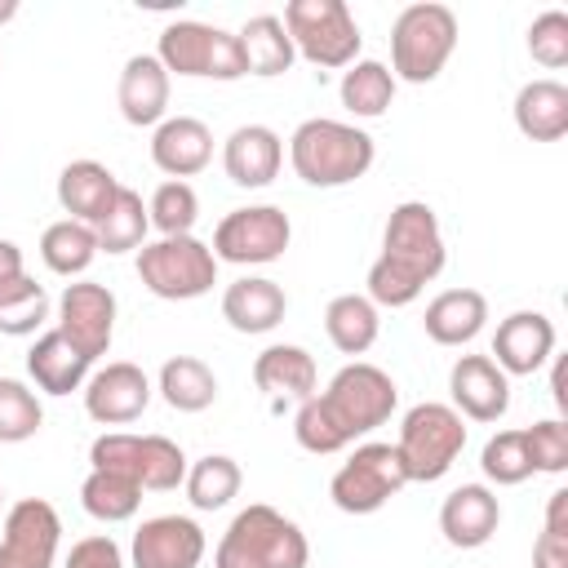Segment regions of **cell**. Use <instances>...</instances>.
Segmentation results:
<instances>
[{
  "mask_svg": "<svg viewBox=\"0 0 568 568\" xmlns=\"http://www.w3.org/2000/svg\"><path fill=\"white\" fill-rule=\"evenodd\" d=\"M399 404V386L386 368L368 364V359H351L342 364L324 390H315L311 399L297 404V417H293V439L315 453V457H328V453H342L351 448L359 435L377 430L390 422Z\"/></svg>",
  "mask_w": 568,
  "mask_h": 568,
  "instance_id": "1",
  "label": "cell"
},
{
  "mask_svg": "<svg viewBox=\"0 0 568 568\" xmlns=\"http://www.w3.org/2000/svg\"><path fill=\"white\" fill-rule=\"evenodd\" d=\"M448 262V248H444V231H439V217L426 200H399L386 217V231H382V253L377 262L368 266V288L364 297L382 311H399V306H413L430 280H439Z\"/></svg>",
  "mask_w": 568,
  "mask_h": 568,
  "instance_id": "2",
  "label": "cell"
},
{
  "mask_svg": "<svg viewBox=\"0 0 568 568\" xmlns=\"http://www.w3.org/2000/svg\"><path fill=\"white\" fill-rule=\"evenodd\" d=\"M377 160V142L373 133H364L359 124L346 120H302L288 138V164L306 186L333 191V186H351L359 182Z\"/></svg>",
  "mask_w": 568,
  "mask_h": 568,
  "instance_id": "3",
  "label": "cell"
},
{
  "mask_svg": "<svg viewBox=\"0 0 568 568\" xmlns=\"http://www.w3.org/2000/svg\"><path fill=\"white\" fill-rule=\"evenodd\" d=\"M306 564H311L306 532L266 501L244 506L226 524L213 550V568H306Z\"/></svg>",
  "mask_w": 568,
  "mask_h": 568,
  "instance_id": "4",
  "label": "cell"
},
{
  "mask_svg": "<svg viewBox=\"0 0 568 568\" xmlns=\"http://www.w3.org/2000/svg\"><path fill=\"white\" fill-rule=\"evenodd\" d=\"M457 49V13L435 0L404 4L390 22V75L395 84H430Z\"/></svg>",
  "mask_w": 568,
  "mask_h": 568,
  "instance_id": "5",
  "label": "cell"
},
{
  "mask_svg": "<svg viewBox=\"0 0 568 568\" xmlns=\"http://www.w3.org/2000/svg\"><path fill=\"white\" fill-rule=\"evenodd\" d=\"M280 22L293 40V53L320 71H346L359 58L364 36L346 0H288Z\"/></svg>",
  "mask_w": 568,
  "mask_h": 568,
  "instance_id": "6",
  "label": "cell"
},
{
  "mask_svg": "<svg viewBox=\"0 0 568 568\" xmlns=\"http://www.w3.org/2000/svg\"><path fill=\"white\" fill-rule=\"evenodd\" d=\"M395 448H399V462L408 470V484H435L453 470V462L466 448V417L453 404H439V399L413 404L399 417Z\"/></svg>",
  "mask_w": 568,
  "mask_h": 568,
  "instance_id": "7",
  "label": "cell"
},
{
  "mask_svg": "<svg viewBox=\"0 0 568 568\" xmlns=\"http://www.w3.org/2000/svg\"><path fill=\"white\" fill-rule=\"evenodd\" d=\"M138 280L160 302H191L217 284V257L195 235H160L138 248Z\"/></svg>",
  "mask_w": 568,
  "mask_h": 568,
  "instance_id": "8",
  "label": "cell"
},
{
  "mask_svg": "<svg viewBox=\"0 0 568 568\" xmlns=\"http://www.w3.org/2000/svg\"><path fill=\"white\" fill-rule=\"evenodd\" d=\"M155 58L169 75H186V80H240V75H248L240 36L209 27V22H195V18L169 22L160 31Z\"/></svg>",
  "mask_w": 568,
  "mask_h": 568,
  "instance_id": "9",
  "label": "cell"
},
{
  "mask_svg": "<svg viewBox=\"0 0 568 568\" xmlns=\"http://www.w3.org/2000/svg\"><path fill=\"white\" fill-rule=\"evenodd\" d=\"M404 484H408V470L399 462V448L382 444V439H368V444H355V453L333 470L328 497L342 515H373Z\"/></svg>",
  "mask_w": 568,
  "mask_h": 568,
  "instance_id": "10",
  "label": "cell"
},
{
  "mask_svg": "<svg viewBox=\"0 0 568 568\" xmlns=\"http://www.w3.org/2000/svg\"><path fill=\"white\" fill-rule=\"evenodd\" d=\"M288 240H293V222L280 204H244L213 226L209 248L217 262H231V266H266L284 257Z\"/></svg>",
  "mask_w": 568,
  "mask_h": 568,
  "instance_id": "11",
  "label": "cell"
},
{
  "mask_svg": "<svg viewBox=\"0 0 568 568\" xmlns=\"http://www.w3.org/2000/svg\"><path fill=\"white\" fill-rule=\"evenodd\" d=\"M115 293L98 280H75L62 288L58 297V333L84 355V359H98L111 351V337H115Z\"/></svg>",
  "mask_w": 568,
  "mask_h": 568,
  "instance_id": "12",
  "label": "cell"
},
{
  "mask_svg": "<svg viewBox=\"0 0 568 568\" xmlns=\"http://www.w3.org/2000/svg\"><path fill=\"white\" fill-rule=\"evenodd\" d=\"M62 541V519L44 497H22L4 510L0 568H53Z\"/></svg>",
  "mask_w": 568,
  "mask_h": 568,
  "instance_id": "13",
  "label": "cell"
},
{
  "mask_svg": "<svg viewBox=\"0 0 568 568\" xmlns=\"http://www.w3.org/2000/svg\"><path fill=\"white\" fill-rule=\"evenodd\" d=\"M204 550L209 537L191 515H151L129 541V568H200Z\"/></svg>",
  "mask_w": 568,
  "mask_h": 568,
  "instance_id": "14",
  "label": "cell"
},
{
  "mask_svg": "<svg viewBox=\"0 0 568 568\" xmlns=\"http://www.w3.org/2000/svg\"><path fill=\"white\" fill-rule=\"evenodd\" d=\"M80 395H84V413L98 426H129V422H138L146 413L155 386H151V377L138 364L111 359L98 373H89V382H84Z\"/></svg>",
  "mask_w": 568,
  "mask_h": 568,
  "instance_id": "15",
  "label": "cell"
},
{
  "mask_svg": "<svg viewBox=\"0 0 568 568\" xmlns=\"http://www.w3.org/2000/svg\"><path fill=\"white\" fill-rule=\"evenodd\" d=\"M555 355V324L541 311H510L493 333V364L506 377H532Z\"/></svg>",
  "mask_w": 568,
  "mask_h": 568,
  "instance_id": "16",
  "label": "cell"
},
{
  "mask_svg": "<svg viewBox=\"0 0 568 568\" xmlns=\"http://www.w3.org/2000/svg\"><path fill=\"white\" fill-rule=\"evenodd\" d=\"M448 395L466 422H501L510 408V377L488 355H457L448 368Z\"/></svg>",
  "mask_w": 568,
  "mask_h": 568,
  "instance_id": "17",
  "label": "cell"
},
{
  "mask_svg": "<svg viewBox=\"0 0 568 568\" xmlns=\"http://www.w3.org/2000/svg\"><path fill=\"white\" fill-rule=\"evenodd\" d=\"M213 160V129L195 115H164L151 133V164L173 178L186 182L195 173H204Z\"/></svg>",
  "mask_w": 568,
  "mask_h": 568,
  "instance_id": "18",
  "label": "cell"
},
{
  "mask_svg": "<svg viewBox=\"0 0 568 568\" xmlns=\"http://www.w3.org/2000/svg\"><path fill=\"white\" fill-rule=\"evenodd\" d=\"M280 164H284V138L271 124H240L222 142V169L244 191L271 186L280 178Z\"/></svg>",
  "mask_w": 568,
  "mask_h": 568,
  "instance_id": "19",
  "label": "cell"
},
{
  "mask_svg": "<svg viewBox=\"0 0 568 568\" xmlns=\"http://www.w3.org/2000/svg\"><path fill=\"white\" fill-rule=\"evenodd\" d=\"M497 524H501V501H497V493L488 484H462L439 506V532L457 550L488 546L493 532H497Z\"/></svg>",
  "mask_w": 568,
  "mask_h": 568,
  "instance_id": "20",
  "label": "cell"
},
{
  "mask_svg": "<svg viewBox=\"0 0 568 568\" xmlns=\"http://www.w3.org/2000/svg\"><path fill=\"white\" fill-rule=\"evenodd\" d=\"M169 80L173 75L160 67L155 53H133L120 71V84H115L120 115L133 129H155L169 115Z\"/></svg>",
  "mask_w": 568,
  "mask_h": 568,
  "instance_id": "21",
  "label": "cell"
},
{
  "mask_svg": "<svg viewBox=\"0 0 568 568\" xmlns=\"http://www.w3.org/2000/svg\"><path fill=\"white\" fill-rule=\"evenodd\" d=\"M120 186H124V182H120L106 164H98V160H71V164H62V173H58V204H62V213H67L71 222L98 226V222L106 217L111 200L120 195Z\"/></svg>",
  "mask_w": 568,
  "mask_h": 568,
  "instance_id": "22",
  "label": "cell"
},
{
  "mask_svg": "<svg viewBox=\"0 0 568 568\" xmlns=\"http://www.w3.org/2000/svg\"><path fill=\"white\" fill-rule=\"evenodd\" d=\"M284 315H288V293L266 275H240L222 293V320L235 333H248V337L271 333V328H280Z\"/></svg>",
  "mask_w": 568,
  "mask_h": 568,
  "instance_id": "23",
  "label": "cell"
},
{
  "mask_svg": "<svg viewBox=\"0 0 568 568\" xmlns=\"http://www.w3.org/2000/svg\"><path fill=\"white\" fill-rule=\"evenodd\" d=\"M253 382L262 395L271 399H311L320 390V368H315V355L306 346H293V342H271L257 359H253Z\"/></svg>",
  "mask_w": 568,
  "mask_h": 568,
  "instance_id": "24",
  "label": "cell"
},
{
  "mask_svg": "<svg viewBox=\"0 0 568 568\" xmlns=\"http://www.w3.org/2000/svg\"><path fill=\"white\" fill-rule=\"evenodd\" d=\"M488 324V297L479 288H444L426 302L422 328L435 346H466Z\"/></svg>",
  "mask_w": 568,
  "mask_h": 568,
  "instance_id": "25",
  "label": "cell"
},
{
  "mask_svg": "<svg viewBox=\"0 0 568 568\" xmlns=\"http://www.w3.org/2000/svg\"><path fill=\"white\" fill-rule=\"evenodd\" d=\"M93 373V359H84L58 328L40 333L27 351V377L36 382V390L44 395H71V390H84Z\"/></svg>",
  "mask_w": 568,
  "mask_h": 568,
  "instance_id": "26",
  "label": "cell"
},
{
  "mask_svg": "<svg viewBox=\"0 0 568 568\" xmlns=\"http://www.w3.org/2000/svg\"><path fill=\"white\" fill-rule=\"evenodd\" d=\"M515 129L528 142H559L568 133V84L559 80H528L515 93Z\"/></svg>",
  "mask_w": 568,
  "mask_h": 568,
  "instance_id": "27",
  "label": "cell"
},
{
  "mask_svg": "<svg viewBox=\"0 0 568 568\" xmlns=\"http://www.w3.org/2000/svg\"><path fill=\"white\" fill-rule=\"evenodd\" d=\"M155 390L173 413H204L217 404V373L200 355H169L160 364Z\"/></svg>",
  "mask_w": 568,
  "mask_h": 568,
  "instance_id": "28",
  "label": "cell"
},
{
  "mask_svg": "<svg viewBox=\"0 0 568 568\" xmlns=\"http://www.w3.org/2000/svg\"><path fill=\"white\" fill-rule=\"evenodd\" d=\"M337 98H342V106H346L355 120H377V115H386L390 102H395V75H390V67L377 62V58H355V62L342 71Z\"/></svg>",
  "mask_w": 568,
  "mask_h": 568,
  "instance_id": "29",
  "label": "cell"
},
{
  "mask_svg": "<svg viewBox=\"0 0 568 568\" xmlns=\"http://www.w3.org/2000/svg\"><path fill=\"white\" fill-rule=\"evenodd\" d=\"M324 333L342 355H364L382 333V315L364 293H337L324 306Z\"/></svg>",
  "mask_w": 568,
  "mask_h": 568,
  "instance_id": "30",
  "label": "cell"
},
{
  "mask_svg": "<svg viewBox=\"0 0 568 568\" xmlns=\"http://www.w3.org/2000/svg\"><path fill=\"white\" fill-rule=\"evenodd\" d=\"M235 36H240V49H244V67H248V75L271 80V75H284V71L297 62L293 40H288V31H284V22H280L275 13H257V18H248Z\"/></svg>",
  "mask_w": 568,
  "mask_h": 568,
  "instance_id": "31",
  "label": "cell"
},
{
  "mask_svg": "<svg viewBox=\"0 0 568 568\" xmlns=\"http://www.w3.org/2000/svg\"><path fill=\"white\" fill-rule=\"evenodd\" d=\"M40 257H44V266H49L53 275L75 280V275H84V271L93 266V257H98V235H93V226H84V222L58 217V222H49L44 235H40Z\"/></svg>",
  "mask_w": 568,
  "mask_h": 568,
  "instance_id": "32",
  "label": "cell"
},
{
  "mask_svg": "<svg viewBox=\"0 0 568 568\" xmlns=\"http://www.w3.org/2000/svg\"><path fill=\"white\" fill-rule=\"evenodd\" d=\"M93 235H98V253H111V257L142 248L146 235H151V217H146L142 195H138L133 186H120V195L111 200V209H106V217L93 226Z\"/></svg>",
  "mask_w": 568,
  "mask_h": 568,
  "instance_id": "33",
  "label": "cell"
},
{
  "mask_svg": "<svg viewBox=\"0 0 568 568\" xmlns=\"http://www.w3.org/2000/svg\"><path fill=\"white\" fill-rule=\"evenodd\" d=\"M240 484H244L240 462L226 457V453H209V457L191 462L186 466V479H182L186 501L195 510H222V506H231V497H240Z\"/></svg>",
  "mask_w": 568,
  "mask_h": 568,
  "instance_id": "34",
  "label": "cell"
},
{
  "mask_svg": "<svg viewBox=\"0 0 568 568\" xmlns=\"http://www.w3.org/2000/svg\"><path fill=\"white\" fill-rule=\"evenodd\" d=\"M80 506L84 515H93L98 524H124L138 515L142 506V488L129 479V475H115V470H89L84 484H80Z\"/></svg>",
  "mask_w": 568,
  "mask_h": 568,
  "instance_id": "35",
  "label": "cell"
},
{
  "mask_svg": "<svg viewBox=\"0 0 568 568\" xmlns=\"http://www.w3.org/2000/svg\"><path fill=\"white\" fill-rule=\"evenodd\" d=\"M138 484L142 493H173L186 479V453L169 435H138Z\"/></svg>",
  "mask_w": 568,
  "mask_h": 568,
  "instance_id": "36",
  "label": "cell"
},
{
  "mask_svg": "<svg viewBox=\"0 0 568 568\" xmlns=\"http://www.w3.org/2000/svg\"><path fill=\"white\" fill-rule=\"evenodd\" d=\"M49 320V293L31 275H18L0 288V333L4 337H31Z\"/></svg>",
  "mask_w": 568,
  "mask_h": 568,
  "instance_id": "37",
  "label": "cell"
},
{
  "mask_svg": "<svg viewBox=\"0 0 568 568\" xmlns=\"http://www.w3.org/2000/svg\"><path fill=\"white\" fill-rule=\"evenodd\" d=\"M40 426H44L40 395L18 377H0V444H22L40 435Z\"/></svg>",
  "mask_w": 568,
  "mask_h": 568,
  "instance_id": "38",
  "label": "cell"
},
{
  "mask_svg": "<svg viewBox=\"0 0 568 568\" xmlns=\"http://www.w3.org/2000/svg\"><path fill=\"white\" fill-rule=\"evenodd\" d=\"M146 217H151V231L160 235H191L195 217H200V195L191 182H160L146 200Z\"/></svg>",
  "mask_w": 568,
  "mask_h": 568,
  "instance_id": "39",
  "label": "cell"
},
{
  "mask_svg": "<svg viewBox=\"0 0 568 568\" xmlns=\"http://www.w3.org/2000/svg\"><path fill=\"white\" fill-rule=\"evenodd\" d=\"M479 470L488 484L497 488H515L532 475V462H528V444H524V430H497L484 453H479Z\"/></svg>",
  "mask_w": 568,
  "mask_h": 568,
  "instance_id": "40",
  "label": "cell"
},
{
  "mask_svg": "<svg viewBox=\"0 0 568 568\" xmlns=\"http://www.w3.org/2000/svg\"><path fill=\"white\" fill-rule=\"evenodd\" d=\"M524 444H528L532 475H564L568 470V422L564 417H546V422L524 426Z\"/></svg>",
  "mask_w": 568,
  "mask_h": 568,
  "instance_id": "41",
  "label": "cell"
},
{
  "mask_svg": "<svg viewBox=\"0 0 568 568\" xmlns=\"http://www.w3.org/2000/svg\"><path fill=\"white\" fill-rule=\"evenodd\" d=\"M528 53L546 71L568 67V13L564 9H546V13L532 18V27H528Z\"/></svg>",
  "mask_w": 568,
  "mask_h": 568,
  "instance_id": "42",
  "label": "cell"
},
{
  "mask_svg": "<svg viewBox=\"0 0 568 568\" xmlns=\"http://www.w3.org/2000/svg\"><path fill=\"white\" fill-rule=\"evenodd\" d=\"M62 568H129L124 550L115 546V537L106 532H93V537H80L71 550H67V564Z\"/></svg>",
  "mask_w": 568,
  "mask_h": 568,
  "instance_id": "43",
  "label": "cell"
},
{
  "mask_svg": "<svg viewBox=\"0 0 568 568\" xmlns=\"http://www.w3.org/2000/svg\"><path fill=\"white\" fill-rule=\"evenodd\" d=\"M532 568H568V537L541 528L532 541Z\"/></svg>",
  "mask_w": 568,
  "mask_h": 568,
  "instance_id": "44",
  "label": "cell"
},
{
  "mask_svg": "<svg viewBox=\"0 0 568 568\" xmlns=\"http://www.w3.org/2000/svg\"><path fill=\"white\" fill-rule=\"evenodd\" d=\"M546 532H564L568 537V488H555L546 497Z\"/></svg>",
  "mask_w": 568,
  "mask_h": 568,
  "instance_id": "45",
  "label": "cell"
},
{
  "mask_svg": "<svg viewBox=\"0 0 568 568\" xmlns=\"http://www.w3.org/2000/svg\"><path fill=\"white\" fill-rule=\"evenodd\" d=\"M18 275H27V266H22V248H18L13 240H0V288L13 284Z\"/></svg>",
  "mask_w": 568,
  "mask_h": 568,
  "instance_id": "46",
  "label": "cell"
},
{
  "mask_svg": "<svg viewBox=\"0 0 568 568\" xmlns=\"http://www.w3.org/2000/svg\"><path fill=\"white\" fill-rule=\"evenodd\" d=\"M568 373H564V359H555V373H550V395H555V408H559V417L568 413Z\"/></svg>",
  "mask_w": 568,
  "mask_h": 568,
  "instance_id": "47",
  "label": "cell"
},
{
  "mask_svg": "<svg viewBox=\"0 0 568 568\" xmlns=\"http://www.w3.org/2000/svg\"><path fill=\"white\" fill-rule=\"evenodd\" d=\"M18 18V0H0V27Z\"/></svg>",
  "mask_w": 568,
  "mask_h": 568,
  "instance_id": "48",
  "label": "cell"
},
{
  "mask_svg": "<svg viewBox=\"0 0 568 568\" xmlns=\"http://www.w3.org/2000/svg\"><path fill=\"white\" fill-rule=\"evenodd\" d=\"M0 497H4V493H0Z\"/></svg>",
  "mask_w": 568,
  "mask_h": 568,
  "instance_id": "49",
  "label": "cell"
}]
</instances>
